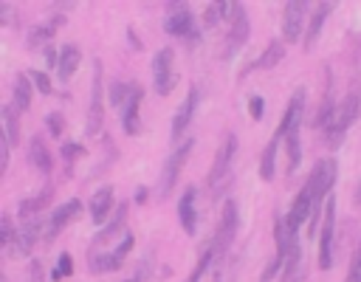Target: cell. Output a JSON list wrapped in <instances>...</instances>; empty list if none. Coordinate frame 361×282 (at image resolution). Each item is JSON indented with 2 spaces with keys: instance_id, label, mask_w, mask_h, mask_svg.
<instances>
[{
  "instance_id": "7a4b0ae2",
  "label": "cell",
  "mask_w": 361,
  "mask_h": 282,
  "mask_svg": "<svg viewBox=\"0 0 361 282\" xmlns=\"http://www.w3.org/2000/svg\"><path fill=\"white\" fill-rule=\"evenodd\" d=\"M234 155H237V135H234V133H226V138L220 141V147H217V152H214V164H212V169H209V178H206L209 192H212L214 197H220V192H223V189L228 186V180H231Z\"/></svg>"
},
{
  "instance_id": "d6986e66",
  "label": "cell",
  "mask_w": 361,
  "mask_h": 282,
  "mask_svg": "<svg viewBox=\"0 0 361 282\" xmlns=\"http://www.w3.org/2000/svg\"><path fill=\"white\" fill-rule=\"evenodd\" d=\"M79 62H82V51H79V45L76 42H68L62 51H59V62H56V76L62 79V82H68L73 73H76V68H79Z\"/></svg>"
},
{
  "instance_id": "9c48e42d",
  "label": "cell",
  "mask_w": 361,
  "mask_h": 282,
  "mask_svg": "<svg viewBox=\"0 0 361 282\" xmlns=\"http://www.w3.org/2000/svg\"><path fill=\"white\" fill-rule=\"evenodd\" d=\"M307 11H310V3L307 0H290V3H285V8H282V39L285 42L305 39L302 34L307 31V25H305Z\"/></svg>"
},
{
  "instance_id": "ffe728a7",
  "label": "cell",
  "mask_w": 361,
  "mask_h": 282,
  "mask_svg": "<svg viewBox=\"0 0 361 282\" xmlns=\"http://www.w3.org/2000/svg\"><path fill=\"white\" fill-rule=\"evenodd\" d=\"M305 268H302V245H299V240L293 237V243H290V251H288V259H285V268H282V276H279V282H302V274Z\"/></svg>"
},
{
  "instance_id": "52a82bcc",
  "label": "cell",
  "mask_w": 361,
  "mask_h": 282,
  "mask_svg": "<svg viewBox=\"0 0 361 282\" xmlns=\"http://www.w3.org/2000/svg\"><path fill=\"white\" fill-rule=\"evenodd\" d=\"M237 228H240V212H237V203L234 200H226L223 212H220V223H217V231H214V240H212V248H214V259L223 257L234 237H237Z\"/></svg>"
},
{
  "instance_id": "30bf717a",
  "label": "cell",
  "mask_w": 361,
  "mask_h": 282,
  "mask_svg": "<svg viewBox=\"0 0 361 282\" xmlns=\"http://www.w3.org/2000/svg\"><path fill=\"white\" fill-rule=\"evenodd\" d=\"M133 234H124L121 237V243L113 248V251H99V254H87V265H90V271H96V274H104V271H116L124 259H127V254H130V248H133Z\"/></svg>"
},
{
  "instance_id": "7c38bea8",
  "label": "cell",
  "mask_w": 361,
  "mask_h": 282,
  "mask_svg": "<svg viewBox=\"0 0 361 282\" xmlns=\"http://www.w3.org/2000/svg\"><path fill=\"white\" fill-rule=\"evenodd\" d=\"M197 102H200V90H197V85H189V90H186L180 107H178L175 116H172V130H169L178 144H180V138H183V133H186V127H189V121H192V116H195V110H197Z\"/></svg>"
},
{
  "instance_id": "f546056e",
  "label": "cell",
  "mask_w": 361,
  "mask_h": 282,
  "mask_svg": "<svg viewBox=\"0 0 361 282\" xmlns=\"http://www.w3.org/2000/svg\"><path fill=\"white\" fill-rule=\"evenodd\" d=\"M71 274H73V257H71V254H59V257H56V265L51 268V279L59 282V279H65V276H71Z\"/></svg>"
},
{
  "instance_id": "83f0119b",
  "label": "cell",
  "mask_w": 361,
  "mask_h": 282,
  "mask_svg": "<svg viewBox=\"0 0 361 282\" xmlns=\"http://www.w3.org/2000/svg\"><path fill=\"white\" fill-rule=\"evenodd\" d=\"M279 141H282L279 135H271V141H268V144H265V149H262V158H259V178H262V180H271V178H274Z\"/></svg>"
},
{
  "instance_id": "9a60e30c",
  "label": "cell",
  "mask_w": 361,
  "mask_h": 282,
  "mask_svg": "<svg viewBox=\"0 0 361 282\" xmlns=\"http://www.w3.org/2000/svg\"><path fill=\"white\" fill-rule=\"evenodd\" d=\"M79 209H82V203H79V200H68V203L56 206V209L51 212V217H48V226H45L48 231H45L42 237H45V240H54V237H56V234H59V231H62V228H65V226L79 214Z\"/></svg>"
},
{
  "instance_id": "44dd1931",
  "label": "cell",
  "mask_w": 361,
  "mask_h": 282,
  "mask_svg": "<svg viewBox=\"0 0 361 282\" xmlns=\"http://www.w3.org/2000/svg\"><path fill=\"white\" fill-rule=\"evenodd\" d=\"M110 212H113V189L110 186H102L90 197V220L93 223H104V217Z\"/></svg>"
},
{
  "instance_id": "5b68a950",
  "label": "cell",
  "mask_w": 361,
  "mask_h": 282,
  "mask_svg": "<svg viewBox=\"0 0 361 282\" xmlns=\"http://www.w3.org/2000/svg\"><path fill=\"white\" fill-rule=\"evenodd\" d=\"M192 147H195V141L192 138H183L172 152H169V158L164 161V169H161V186H158V195L161 197H166L169 192H172V186L178 183V178H180V172H183V166H186V161H189V152H192Z\"/></svg>"
},
{
  "instance_id": "836d02e7",
  "label": "cell",
  "mask_w": 361,
  "mask_h": 282,
  "mask_svg": "<svg viewBox=\"0 0 361 282\" xmlns=\"http://www.w3.org/2000/svg\"><path fill=\"white\" fill-rule=\"evenodd\" d=\"M28 76H31V82L37 85V90H39V93H45V96L51 93V79H48L42 70H28Z\"/></svg>"
},
{
  "instance_id": "6da1fadb",
  "label": "cell",
  "mask_w": 361,
  "mask_h": 282,
  "mask_svg": "<svg viewBox=\"0 0 361 282\" xmlns=\"http://www.w3.org/2000/svg\"><path fill=\"white\" fill-rule=\"evenodd\" d=\"M336 175H338V166H336V161L333 158H322V161H316V166L310 169V175H307V192H310V197H313V217H310V228H307V234L310 237H316V226H319V217H324V206H327V195H330V189H333V183H336Z\"/></svg>"
},
{
  "instance_id": "d590c367",
  "label": "cell",
  "mask_w": 361,
  "mask_h": 282,
  "mask_svg": "<svg viewBox=\"0 0 361 282\" xmlns=\"http://www.w3.org/2000/svg\"><path fill=\"white\" fill-rule=\"evenodd\" d=\"M48 133H51L54 138L62 135V116H59V113H51V116H48Z\"/></svg>"
},
{
  "instance_id": "4fadbf2b",
  "label": "cell",
  "mask_w": 361,
  "mask_h": 282,
  "mask_svg": "<svg viewBox=\"0 0 361 282\" xmlns=\"http://www.w3.org/2000/svg\"><path fill=\"white\" fill-rule=\"evenodd\" d=\"M248 34H251V23H248L245 8L240 6V8H237V14H234V20L228 23V37H226V51H223V56H226V59H231V56L243 48V42L248 39Z\"/></svg>"
},
{
  "instance_id": "8fae6325",
  "label": "cell",
  "mask_w": 361,
  "mask_h": 282,
  "mask_svg": "<svg viewBox=\"0 0 361 282\" xmlns=\"http://www.w3.org/2000/svg\"><path fill=\"white\" fill-rule=\"evenodd\" d=\"M333 234H336V203L330 197L324 206L322 237H319V268L322 271H330V265H333Z\"/></svg>"
},
{
  "instance_id": "484cf974",
  "label": "cell",
  "mask_w": 361,
  "mask_h": 282,
  "mask_svg": "<svg viewBox=\"0 0 361 282\" xmlns=\"http://www.w3.org/2000/svg\"><path fill=\"white\" fill-rule=\"evenodd\" d=\"M59 23H62V14H56L51 23H39V25H34V28L28 31V45H31V48H48V39H51L54 31L59 28Z\"/></svg>"
},
{
  "instance_id": "f1b7e54d",
  "label": "cell",
  "mask_w": 361,
  "mask_h": 282,
  "mask_svg": "<svg viewBox=\"0 0 361 282\" xmlns=\"http://www.w3.org/2000/svg\"><path fill=\"white\" fill-rule=\"evenodd\" d=\"M130 87H133V82H113L110 90H107L110 104H113V107H124V102H127V96H130Z\"/></svg>"
},
{
  "instance_id": "74e56055",
  "label": "cell",
  "mask_w": 361,
  "mask_h": 282,
  "mask_svg": "<svg viewBox=\"0 0 361 282\" xmlns=\"http://www.w3.org/2000/svg\"><path fill=\"white\" fill-rule=\"evenodd\" d=\"M262 107H265V104H262V99H259V96H251V99H248L251 118H257V121H259V118H262Z\"/></svg>"
},
{
  "instance_id": "d4e9b609",
  "label": "cell",
  "mask_w": 361,
  "mask_h": 282,
  "mask_svg": "<svg viewBox=\"0 0 361 282\" xmlns=\"http://www.w3.org/2000/svg\"><path fill=\"white\" fill-rule=\"evenodd\" d=\"M51 195H54V189H51V186H45V189H39L34 197H25V200H20V220H28V217H39V212H42V206H48Z\"/></svg>"
},
{
  "instance_id": "d6a6232c",
  "label": "cell",
  "mask_w": 361,
  "mask_h": 282,
  "mask_svg": "<svg viewBox=\"0 0 361 282\" xmlns=\"http://www.w3.org/2000/svg\"><path fill=\"white\" fill-rule=\"evenodd\" d=\"M344 282H361V240L353 251V259H350V271H347V279Z\"/></svg>"
},
{
  "instance_id": "277c9868",
  "label": "cell",
  "mask_w": 361,
  "mask_h": 282,
  "mask_svg": "<svg viewBox=\"0 0 361 282\" xmlns=\"http://www.w3.org/2000/svg\"><path fill=\"white\" fill-rule=\"evenodd\" d=\"M104 70H102V59H93V82H90V104H87V124L85 133L87 135H99L102 124H104V87H102Z\"/></svg>"
},
{
  "instance_id": "4dcf8cb0",
  "label": "cell",
  "mask_w": 361,
  "mask_h": 282,
  "mask_svg": "<svg viewBox=\"0 0 361 282\" xmlns=\"http://www.w3.org/2000/svg\"><path fill=\"white\" fill-rule=\"evenodd\" d=\"M214 259V248H212V243L203 248V254H200V259H197V265L192 268V274H189V279L186 282H200V276L206 274V268H209V262Z\"/></svg>"
},
{
  "instance_id": "e575fe53",
  "label": "cell",
  "mask_w": 361,
  "mask_h": 282,
  "mask_svg": "<svg viewBox=\"0 0 361 282\" xmlns=\"http://www.w3.org/2000/svg\"><path fill=\"white\" fill-rule=\"evenodd\" d=\"M85 149L79 147V144H62V158H65V164H68V172H71V166H73V158H79Z\"/></svg>"
},
{
  "instance_id": "4316f807",
  "label": "cell",
  "mask_w": 361,
  "mask_h": 282,
  "mask_svg": "<svg viewBox=\"0 0 361 282\" xmlns=\"http://www.w3.org/2000/svg\"><path fill=\"white\" fill-rule=\"evenodd\" d=\"M3 127H6V141L17 147L20 144V110L11 102L3 104Z\"/></svg>"
},
{
  "instance_id": "2e32d148",
  "label": "cell",
  "mask_w": 361,
  "mask_h": 282,
  "mask_svg": "<svg viewBox=\"0 0 361 282\" xmlns=\"http://www.w3.org/2000/svg\"><path fill=\"white\" fill-rule=\"evenodd\" d=\"M330 11H333V3H330V0L319 3V6L310 11V20H307V31H305V39H302L305 51H310V48L316 45V39L322 37V28H324V20H327V14H330Z\"/></svg>"
},
{
  "instance_id": "e0dca14e",
  "label": "cell",
  "mask_w": 361,
  "mask_h": 282,
  "mask_svg": "<svg viewBox=\"0 0 361 282\" xmlns=\"http://www.w3.org/2000/svg\"><path fill=\"white\" fill-rule=\"evenodd\" d=\"M285 56V45H282V39H271L268 45H265V51L240 73V79L245 76V73H251V70H271V68H276L279 65V59Z\"/></svg>"
},
{
  "instance_id": "1f68e13d",
  "label": "cell",
  "mask_w": 361,
  "mask_h": 282,
  "mask_svg": "<svg viewBox=\"0 0 361 282\" xmlns=\"http://www.w3.org/2000/svg\"><path fill=\"white\" fill-rule=\"evenodd\" d=\"M0 234H3V245H6V251H11V245H14V240H17V231L20 228H14V220H11V214H3V220H0Z\"/></svg>"
},
{
  "instance_id": "603a6c76",
  "label": "cell",
  "mask_w": 361,
  "mask_h": 282,
  "mask_svg": "<svg viewBox=\"0 0 361 282\" xmlns=\"http://www.w3.org/2000/svg\"><path fill=\"white\" fill-rule=\"evenodd\" d=\"M28 158H31V164H34L39 172H45V175L54 169V161H51V152H48L42 135H34V138L28 141Z\"/></svg>"
},
{
  "instance_id": "ab89813d",
  "label": "cell",
  "mask_w": 361,
  "mask_h": 282,
  "mask_svg": "<svg viewBox=\"0 0 361 282\" xmlns=\"http://www.w3.org/2000/svg\"><path fill=\"white\" fill-rule=\"evenodd\" d=\"M37 274H39V265H34V282H39V276H37Z\"/></svg>"
},
{
  "instance_id": "ba28073f",
  "label": "cell",
  "mask_w": 361,
  "mask_h": 282,
  "mask_svg": "<svg viewBox=\"0 0 361 282\" xmlns=\"http://www.w3.org/2000/svg\"><path fill=\"white\" fill-rule=\"evenodd\" d=\"M178 85V73H175V51L172 48H161L152 56V87L161 96H169L172 87Z\"/></svg>"
},
{
  "instance_id": "8992f818",
  "label": "cell",
  "mask_w": 361,
  "mask_h": 282,
  "mask_svg": "<svg viewBox=\"0 0 361 282\" xmlns=\"http://www.w3.org/2000/svg\"><path fill=\"white\" fill-rule=\"evenodd\" d=\"M164 28H166L172 37H180V39H189V42H195V39L200 37V25L195 23L189 6H183V3H169V6H166Z\"/></svg>"
},
{
  "instance_id": "cb8c5ba5",
  "label": "cell",
  "mask_w": 361,
  "mask_h": 282,
  "mask_svg": "<svg viewBox=\"0 0 361 282\" xmlns=\"http://www.w3.org/2000/svg\"><path fill=\"white\" fill-rule=\"evenodd\" d=\"M11 104L23 113L31 107V76L28 73H17L14 76V87H11Z\"/></svg>"
},
{
  "instance_id": "3957f363",
  "label": "cell",
  "mask_w": 361,
  "mask_h": 282,
  "mask_svg": "<svg viewBox=\"0 0 361 282\" xmlns=\"http://www.w3.org/2000/svg\"><path fill=\"white\" fill-rule=\"evenodd\" d=\"M358 113H361V93L353 87V90L338 102V107H336L330 124L324 127L327 147H338V144L344 141V135H347V130L353 127V121L358 118Z\"/></svg>"
},
{
  "instance_id": "5bb4252c",
  "label": "cell",
  "mask_w": 361,
  "mask_h": 282,
  "mask_svg": "<svg viewBox=\"0 0 361 282\" xmlns=\"http://www.w3.org/2000/svg\"><path fill=\"white\" fill-rule=\"evenodd\" d=\"M141 102H144V87L138 85V82H133V87H130V96H127V102H124V107H121V127H124V133L127 135H135L138 133V110H141Z\"/></svg>"
},
{
  "instance_id": "8d00e7d4",
  "label": "cell",
  "mask_w": 361,
  "mask_h": 282,
  "mask_svg": "<svg viewBox=\"0 0 361 282\" xmlns=\"http://www.w3.org/2000/svg\"><path fill=\"white\" fill-rule=\"evenodd\" d=\"M147 279H149V262H141L138 271H135L133 276H127L124 282H147Z\"/></svg>"
},
{
  "instance_id": "7402d4cb",
  "label": "cell",
  "mask_w": 361,
  "mask_h": 282,
  "mask_svg": "<svg viewBox=\"0 0 361 282\" xmlns=\"http://www.w3.org/2000/svg\"><path fill=\"white\" fill-rule=\"evenodd\" d=\"M124 223H127V203L116 206V217H113V223H110L104 231H99V234L93 237V251H102L104 243H110L116 234H121V231H124Z\"/></svg>"
},
{
  "instance_id": "ac0fdd59",
  "label": "cell",
  "mask_w": 361,
  "mask_h": 282,
  "mask_svg": "<svg viewBox=\"0 0 361 282\" xmlns=\"http://www.w3.org/2000/svg\"><path fill=\"white\" fill-rule=\"evenodd\" d=\"M195 186H189L183 195H180V203H178V220H180V228L186 234H195L197 231V209H195Z\"/></svg>"
},
{
  "instance_id": "f35d334b",
  "label": "cell",
  "mask_w": 361,
  "mask_h": 282,
  "mask_svg": "<svg viewBox=\"0 0 361 282\" xmlns=\"http://www.w3.org/2000/svg\"><path fill=\"white\" fill-rule=\"evenodd\" d=\"M8 149H11V144H8L6 135H3V141H0V175L8 169Z\"/></svg>"
}]
</instances>
